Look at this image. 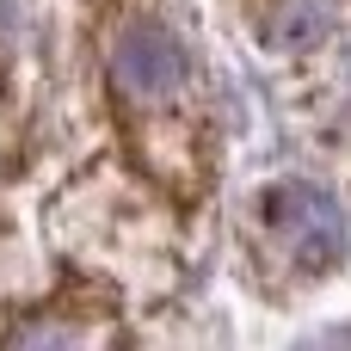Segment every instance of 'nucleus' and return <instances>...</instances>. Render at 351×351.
I'll use <instances>...</instances> for the list:
<instances>
[{
	"mask_svg": "<svg viewBox=\"0 0 351 351\" xmlns=\"http://www.w3.org/2000/svg\"><path fill=\"white\" fill-rule=\"evenodd\" d=\"M327 31H333V0H278L271 19H265V43L284 49V56L315 49Z\"/></svg>",
	"mask_w": 351,
	"mask_h": 351,
	"instance_id": "obj_3",
	"label": "nucleus"
},
{
	"mask_svg": "<svg viewBox=\"0 0 351 351\" xmlns=\"http://www.w3.org/2000/svg\"><path fill=\"white\" fill-rule=\"evenodd\" d=\"M185 74H191L185 43H179L167 25H154V19H130V25L117 31V43H111V80H117L123 99H136V105H160V99H173V93L185 86Z\"/></svg>",
	"mask_w": 351,
	"mask_h": 351,
	"instance_id": "obj_2",
	"label": "nucleus"
},
{
	"mask_svg": "<svg viewBox=\"0 0 351 351\" xmlns=\"http://www.w3.org/2000/svg\"><path fill=\"white\" fill-rule=\"evenodd\" d=\"M259 210H265V228L278 234V247L290 259H302L308 271H327V265L346 259L351 222H346V210L333 204V191H321L308 179H278V185H265Z\"/></svg>",
	"mask_w": 351,
	"mask_h": 351,
	"instance_id": "obj_1",
	"label": "nucleus"
}]
</instances>
